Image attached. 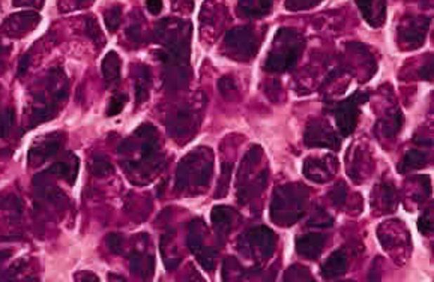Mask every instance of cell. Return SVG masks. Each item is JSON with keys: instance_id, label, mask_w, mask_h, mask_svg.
Instances as JSON below:
<instances>
[{"instance_id": "cell-1", "label": "cell", "mask_w": 434, "mask_h": 282, "mask_svg": "<svg viewBox=\"0 0 434 282\" xmlns=\"http://www.w3.org/2000/svg\"><path fill=\"white\" fill-rule=\"evenodd\" d=\"M157 41L162 48L157 51V56L164 65V84L170 90L185 88L190 81V56H191V36L192 27L188 21L161 20L155 29Z\"/></svg>"}, {"instance_id": "cell-2", "label": "cell", "mask_w": 434, "mask_h": 282, "mask_svg": "<svg viewBox=\"0 0 434 282\" xmlns=\"http://www.w3.org/2000/svg\"><path fill=\"white\" fill-rule=\"evenodd\" d=\"M307 200L308 188L302 183H286L277 187L270 200V220L277 225H293L302 218Z\"/></svg>"}, {"instance_id": "cell-3", "label": "cell", "mask_w": 434, "mask_h": 282, "mask_svg": "<svg viewBox=\"0 0 434 282\" xmlns=\"http://www.w3.org/2000/svg\"><path fill=\"white\" fill-rule=\"evenodd\" d=\"M213 173L212 152L206 147H197L183 158L176 170V191L202 189L209 185Z\"/></svg>"}, {"instance_id": "cell-4", "label": "cell", "mask_w": 434, "mask_h": 282, "mask_svg": "<svg viewBox=\"0 0 434 282\" xmlns=\"http://www.w3.org/2000/svg\"><path fill=\"white\" fill-rule=\"evenodd\" d=\"M68 81L60 68H53L47 75V86L37 101L41 104L35 107L30 113L29 128H35L41 123H46L56 116L60 110V104L67 100Z\"/></svg>"}, {"instance_id": "cell-5", "label": "cell", "mask_w": 434, "mask_h": 282, "mask_svg": "<svg viewBox=\"0 0 434 282\" xmlns=\"http://www.w3.org/2000/svg\"><path fill=\"white\" fill-rule=\"evenodd\" d=\"M303 47H305V42L298 30L287 27L280 29L274 38L272 48L268 54L265 69L277 74L291 69L298 63Z\"/></svg>"}, {"instance_id": "cell-6", "label": "cell", "mask_w": 434, "mask_h": 282, "mask_svg": "<svg viewBox=\"0 0 434 282\" xmlns=\"http://www.w3.org/2000/svg\"><path fill=\"white\" fill-rule=\"evenodd\" d=\"M277 245L275 233L265 225L253 227L239 236L237 248L248 258H251L256 266L265 263L266 260L274 255Z\"/></svg>"}, {"instance_id": "cell-7", "label": "cell", "mask_w": 434, "mask_h": 282, "mask_svg": "<svg viewBox=\"0 0 434 282\" xmlns=\"http://www.w3.org/2000/svg\"><path fill=\"white\" fill-rule=\"evenodd\" d=\"M136 135L142 140V158L138 161H122V166L126 171L143 170L146 171V175H150L162 164L157 129L154 125L145 123L136 129Z\"/></svg>"}, {"instance_id": "cell-8", "label": "cell", "mask_w": 434, "mask_h": 282, "mask_svg": "<svg viewBox=\"0 0 434 282\" xmlns=\"http://www.w3.org/2000/svg\"><path fill=\"white\" fill-rule=\"evenodd\" d=\"M224 47L229 54L239 60L251 59L258 50V41L254 35L253 27L237 26L230 29L224 36Z\"/></svg>"}, {"instance_id": "cell-9", "label": "cell", "mask_w": 434, "mask_h": 282, "mask_svg": "<svg viewBox=\"0 0 434 282\" xmlns=\"http://www.w3.org/2000/svg\"><path fill=\"white\" fill-rule=\"evenodd\" d=\"M367 100V93L356 92L332 108L335 122H337V128L343 137H349L353 134L357 117H360V105H362Z\"/></svg>"}, {"instance_id": "cell-10", "label": "cell", "mask_w": 434, "mask_h": 282, "mask_svg": "<svg viewBox=\"0 0 434 282\" xmlns=\"http://www.w3.org/2000/svg\"><path fill=\"white\" fill-rule=\"evenodd\" d=\"M303 143L308 147H320L338 150L341 145V138L335 133V129L320 119L311 121L303 133Z\"/></svg>"}, {"instance_id": "cell-11", "label": "cell", "mask_w": 434, "mask_h": 282, "mask_svg": "<svg viewBox=\"0 0 434 282\" xmlns=\"http://www.w3.org/2000/svg\"><path fill=\"white\" fill-rule=\"evenodd\" d=\"M431 18L426 15L409 17L398 29L400 44L406 50H415L424 44Z\"/></svg>"}, {"instance_id": "cell-12", "label": "cell", "mask_w": 434, "mask_h": 282, "mask_svg": "<svg viewBox=\"0 0 434 282\" xmlns=\"http://www.w3.org/2000/svg\"><path fill=\"white\" fill-rule=\"evenodd\" d=\"M197 122L199 116L194 108L190 105H180L169 116L167 131L173 138L180 140L194 133Z\"/></svg>"}, {"instance_id": "cell-13", "label": "cell", "mask_w": 434, "mask_h": 282, "mask_svg": "<svg viewBox=\"0 0 434 282\" xmlns=\"http://www.w3.org/2000/svg\"><path fill=\"white\" fill-rule=\"evenodd\" d=\"M41 21V15L34 11L26 13H17L5 18L4 25L0 26V34L9 38H21L34 30Z\"/></svg>"}, {"instance_id": "cell-14", "label": "cell", "mask_w": 434, "mask_h": 282, "mask_svg": "<svg viewBox=\"0 0 434 282\" xmlns=\"http://www.w3.org/2000/svg\"><path fill=\"white\" fill-rule=\"evenodd\" d=\"M338 162L332 156L327 158H308L303 161V175L307 179L316 182V183H324L329 182L335 173H337Z\"/></svg>"}, {"instance_id": "cell-15", "label": "cell", "mask_w": 434, "mask_h": 282, "mask_svg": "<svg viewBox=\"0 0 434 282\" xmlns=\"http://www.w3.org/2000/svg\"><path fill=\"white\" fill-rule=\"evenodd\" d=\"M62 147V134H51L42 138L29 150V166L38 167L42 162L53 158Z\"/></svg>"}, {"instance_id": "cell-16", "label": "cell", "mask_w": 434, "mask_h": 282, "mask_svg": "<svg viewBox=\"0 0 434 282\" xmlns=\"http://www.w3.org/2000/svg\"><path fill=\"white\" fill-rule=\"evenodd\" d=\"M327 234L323 233H307L296 239V253L307 258V260H316L320 257L324 245H327Z\"/></svg>"}, {"instance_id": "cell-17", "label": "cell", "mask_w": 434, "mask_h": 282, "mask_svg": "<svg viewBox=\"0 0 434 282\" xmlns=\"http://www.w3.org/2000/svg\"><path fill=\"white\" fill-rule=\"evenodd\" d=\"M364 20L371 27H381L386 20V0H355Z\"/></svg>"}, {"instance_id": "cell-18", "label": "cell", "mask_w": 434, "mask_h": 282, "mask_svg": "<svg viewBox=\"0 0 434 282\" xmlns=\"http://www.w3.org/2000/svg\"><path fill=\"white\" fill-rule=\"evenodd\" d=\"M236 218V212L227 206H215L211 212V221L213 225V230L216 233L218 241H224L232 231V227Z\"/></svg>"}, {"instance_id": "cell-19", "label": "cell", "mask_w": 434, "mask_h": 282, "mask_svg": "<svg viewBox=\"0 0 434 282\" xmlns=\"http://www.w3.org/2000/svg\"><path fill=\"white\" fill-rule=\"evenodd\" d=\"M347 255L341 249L338 251H334L327 260H324V263L320 267V274L324 279H335L340 278L346 274L347 270Z\"/></svg>"}, {"instance_id": "cell-20", "label": "cell", "mask_w": 434, "mask_h": 282, "mask_svg": "<svg viewBox=\"0 0 434 282\" xmlns=\"http://www.w3.org/2000/svg\"><path fill=\"white\" fill-rule=\"evenodd\" d=\"M129 270H131V274L140 278L149 279L155 272V257L134 249V251L129 254Z\"/></svg>"}, {"instance_id": "cell-21", "label": "cell", "mask_w": 434, "mask_h": 282, "mask_svg": "<svg viewBox=\"0 0 434 282\" xmlns=\"http://www.w3.org/2000/svg\"><path fill=\"white\" fill-rule=\"evenodd\" d=\"M79 167H80L79 158L75 155H70L68 161L54 162V164L46 173L47 175H53L56 177H62L68 183H71V185H74L79 176Z\"/></svg>"}, {"instance_id": "cell-22", "label": "cell", "mask_w": 434, "mask_h": 282, "mask_svg": "<svg viewBox=\"0 0 434 282\" xmlns=\"http://www.w3.org/2000/svg\"><path fill=\"white\" fill-rule=\"evenodd\" d=\"M121 68H122V62L121 58L117 56L116 51H108L105 54V58L103 60L101 69H103V77L104 81L107 83V86L114 84L116 81H119L121 79Z\"/></svg>"}, {"instance_id": "cell-23", "label": "cell", "mask_w": 434, "mask_h": 282, "mask_svg": "<svg viewBox=\"0 0 434 282\" xmlns=\"http://www.w3.org/2000/svg\"><path fill=\"white\" fill-rule=\"evenodd\" d=\"M204 233H206V225L202 220H194L190 224L188 233H187V245H188V249L194 255H199L206 248V245L203 242Z\"/></svg>"}, {"instance_id": "cell-24", "label": "cell", "mask_w": 434, "mask_h": 282, "mask_svg": "<svg viewBox=\"0 0 434 282\" xmlns=\"http://www.w3.org/2000/svg\"><path fill=\"white\" fill-rule=\"evenodd\" d=\"M272 8V0H239L237 9L244 17L258 18L266 15Z\"/></svg>"}, {"instance_id": "cell-25", "label": "cell", "mask_w": 434, "mask_h": 282, "mask_svg": "<svg viewBox=\"0 0 434 282\" xmlns=\"http://www.w3.org/2000/svg\"><path fill=\"white\" fill-rule=\"evenodd\" d=\"M150 68L147 65H138L136 69V100L138 104L146 102L150 89Z\"/></svg>"}, {"instance_id": "cell-26", "label": "cell", "mask_w": 434, "mask_h": 282, "mask_svg": "<svg viewBox=\"0 0 434 282\" xmlns=\"http://www.w3.org/2000/svg\"><path fill=\"white\" fill-rule=\"evenodd\" d=\"M403 121H405V117L397 108V110L389 112L385 116L383 121L379 122V131H381L386 138L394 137L398 134L401 126H403Z\"/></svg>"}, {"instance_id": "cell-27", "label": "cell", "mask_w": 434, "mask_h": 282, "mask_svg": "<svg viewBox=\"0 0 434 282\" xmlns=\"http://www.w3.org/2000/svg\"><path fill=\"white\" fill-rule=\"evenodd\" d=\"M427 161H428V155L426 154V152L418 150V149H412L405 155L403 161H401L400 171L405 173V171H409V170L421 168V167H424L427 164Z\"/></svg>"}, {"instance_id": "cell-28", "label": "cell", "mask_w": 434, "mask_h": 282, "mask_svg": "<svg viewBox=\"0 0 434 282\" xmlns=\"http://www.w3.org/2000/svg\"><path fill=\"white\" fill-rule=\"evenodd\" d=\"M89 171L96 177H104V176L112 175L113 166H112V162L108 161L105 156L95 155L89 161Z\"/></svg>"}, {"instance_id": "cell-29", "label": "cell", "mask_w": 434, "mask_h": 282, "mask_svg": "<svg viewBox=\"0 0 434 282\" xmlns=\"http://www.w3.org/2000/svg\"><path fill=\"white\" fill-rule=\"evenodd\" d=\"M15 121V112L14 108H6L0 113V140H5L13 133Z\"/></svg>"}, {"instance_id": "cell-30", "label": "cell", "mask_w": 434, "mask_h": 282, "mask_svg": "<svg viewBox=\"0 0 434 282\" xmlns=\"http://www.w3.org/2000/svg\"><path fill=\"white\" fill-rule=\"evenodd\" d=\"M84 30H86V35H88L95 42L96 46H100V47L104 46L105 38L103 35L100 25H98V20L95 17H88V18H86Z\"/></svg>"}, {"instance_id": "cell-31", "label": "cell", "mask_w": 434, "mask_h": 282, "mask_svg": "<svg viewBox=\"0 0 434 282\" xmlns=\"http://www.w3.org/2000/svg\"><path fill=\"white\" fill-rule=\"evenodd\" d=\"M121 17H122V6L121 5H113L110 9L105 11L104 14V23L108 32H116L119 25H121Z\"/></svg>"}, {"instance_id": "cell-32", "label": "cell", "mask_w": 434, "mask_h": 282, "mask_svg": "<svg viewBox=\"0 0 434 282\" xmlns=\"http://www.w3.org/2000/svg\"><path fill=\"white\" fill-rule=\"evenodd\" d=\"M284 281H290V282H293V281H314V278L311 276V272H310L308 267L301 266V264H293L286 270Z\"/></svg>"}, {"instance_id": "cell-33", "label": "cell", "mask_w": 434, "mask_h": 282, "mask_svg": "<svg viewBox=\"0 0 434 282\" xmlns=\"http://www.w3.org/2000/svg\"><path fill=\"white\" fill-rule=\"evenodd\" d=\"M0 208L9 210L18 220L21 216V210H23V203H21L20 197H17L15 194H9L0 199Z\"/></svg>"}, {"instance_id": "cell-34", "label": "cell", "mask_w": 434, "mask_h": 282, "mask_svg": "<svg viewBox=\"0 0 434 282\" xmlns=\"http://www.w3.org/2000/svg\"><path fill=\"white\" fill-rule=\"evenodd\" d=\"M230 173H232V164L229 162H224L223 164V170H221V177L218 182V189H216L215 199H223L224 195L229 191V180H230Z\"/></svg>"}, {"instance_id": "cell-35", "label": "cell", "mask_w": 434, "mask_h": 282, "mask_svg": "<svg viewBox=\"0 0 434 282\" xmlns=\"http://www.w3.org/2000/svg\"><path fill=\"white\" fill-rule=\"evenodd\" d=\"M128 102V96L126 95H114L112 96L110 102H108V107H107V116H117L119 113H121L124 110V107L126 105Z\"/></svg>"}, {"instance_id": "cell-36", "label": "cell", "mask_w": 434, "mask_h": 282, "mask_svg": "<svg viewBox=\"0 0 434 282\" xmlns=\"http://www.w3.org/2000/svg\"><path fill=\"white\" fill-rule=\"evenodd\" d=\"M347 192H349V189H347L346 182L340 180V182H337V185H335L332 188V191L329 192V197H331V200L335 206H343L347 200Z\"/></svg>"}, {"instance_id": "cell-37", "label": "cell", "mask_w": 434, "mask_h": 282, "mask_svg": "<svg viewBox=\"0 0 434 282\" xmlns=\"http://www.w3.org/2000/svg\"><path fill=\"white\" fill-rule=\"evenodd\" d=\"M382 201L388 209L395 208V204L398 201V195H397V189L394 188V185H390V183H383L382 185Z\"/></svg>"}, {"instance_id": "cell-38", "label": "cell", "mask_w": 434, "mask_h": 282, "mask_svg": "<svg viewBox=\"0 0 434 282\" xmlns=\"http://www.w3.org/2000/svg\"><path fill=\"white\" fill-rule=\"evenodd\" d=\"M332 224H334L332 216H329L327 212H324L320 208L316 209V212H314L313 216H311V220L308 221V225L320 227V229H323V227H331Z\"/></svg>"}, {"instance_id": "cell-39", "label": "cell", "mask_w": 434, "mask_h": 282, "mask_svg": "<svg viewBox=\"0 0 434 282\" xmlns=\"http://www.w3.org/2000/svg\"><path fill=\"white\" fill-rule=\"evenodd\" d=\"M319 0H286V9L293 11V13H296V11H305L313 8L314 5H317Z\"/></svg>"}, {"instance_id": "cell-40", "label": "cell", "mask_w": 434, "mask_h": 282, "mask_svg": "<svg viewBox=\"0 0 434 282\" xmlns=\"http://www.w3.org/2000/svg\"><path fill=\"white\" fill-rule=\"evenodd\" d=\"M107 246L113 254L122 253V236L117 233H110L107 236Z\"/></svg>"}, {"instance_id": "cell-41", "label": "cell", "mask_w": 434, "mask_h": 282, "mask_svg": "<svg viewBox=\"0 0 434 282\" xmlns=\"http://www.w3.org/2000/svg\"><path fill=\"white\" fill-rule=\"evenodd\" d=\"M418 229L422 234H428L433 230V220H431V209H427L421 215L418 221Z\"/></svg>"}, {"instance_id": "cell-42", "label": "cell", "mask_w": 434, "mask_h": 282, "mask_svg": "<svg viewBox=\"0 0 434 282\" xmlns=\"http://www.w3.org/2000/svg\"><path fill=\"white\" fill-rule=\"evenodd\" d=\"M218 89L224 96H230L236 92V84L230 77H223L218 81Z\"/></svg>"}, {"instance_id": "cell-43", "label": "cell", "mask_w": 434, "mask_h": 282, "mask_svg": "<svg viewBox=\"0 0 434 282\" xmlns=\"http://www.w3.org/2000/svg\"><path fill=\"white\" fill-rule=\"evenodd\" d=\"M126 35L133 39V42L142 41V26L138 23H133L126 29Z\"/></svg>"}, {"instance_id": "cell-44", "label": "cell", "mask_w": 434, "mask_h": 282, "mask_svg": "<svg viewBox=\"0 0 434 282\" xmlns=\"http://www.w3.org/2000/svg\"><path fill=\"white\" fill-rule=\"evenodd\" d=\"M162 0H146V9L152 15H158L162 11Z\"/></svg>"}, {"instance_id": "cell-45", "label": "cell", "mask_w": 434, "mask_h": 282, "mask_svg": "<svg viewBox=\"0 0 434 282\" xmlns=\"http://www.w3.org/2000/svg\"><path fill=\"white\" fill-rule=\"evenodd\" d=\"M419 77L422 80H431V77H433V63L431 62H428L426 67H422L419 69Z\"/></svg>"}, {"instance_id": "cell-46", "label": "cell", "mask_w": 434, "mask_h": 282, "mask_svg": "<svg viewBox=\"0 0 434 282\" xmlns=\"http://www.w3.org/2000/svg\"><path fill=\"white\" fill-rule=\"evenodd\" d=\"M29 63H30V54L27 53V54H25V56L21 58V60H20V65H18V75H23V74L27 71Z\"/></svg>"}, {"instance_id": "cell-47", "label": "cell", "mask_w": 434, "mask_h": 282, "mask_svg": "<svg viewBox=\"0 0 434 282\" xmlns=\"http://www.w3.org/2000/svg\"><path fill=\"white\" fill-rule=\"evenodd\" d=\"M11 255V251H2L0 253V258H8Z\"/></svg>"}]
</instances>
